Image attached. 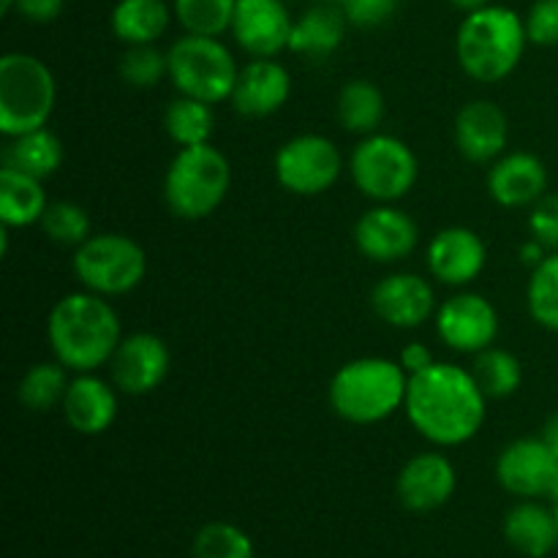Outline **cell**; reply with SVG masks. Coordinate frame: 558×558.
<instances>
[{
    "label": "cell",
    "instance_id": "6da1fadb",
    "mask_svg": "<svg viewBox=\"0 0 558 558\" xmlns=\"http://www.w3.org/2000/svg\"><path fill=\"white\" fill-rule=\"evenodd\" d=\"M409 423L436 447H461L483 430L488 396L480 390L472 371L456 363H434L423 374L409 376Z\"/></svg>",
    "mask_w": 558,
    "mask_h": 558
},
{
    "label": "cell",
    "instance_id": "7a4b0ae2",
    "mask_svg": "<svg viewBox=\"0 0 558 558\" xmlns=\"http://www.w3.org/2000/svg\"><path fill=\"white\" fill-rule=\"evenodd\" d=\"M47 338L58 363L74 374H96L109 365L123 330L109 298L82 289L60 298L49 311Z\"/></svg>",
    "mask_w": 558,
    "mask_h": 558
},
{
    "label": "cell",
    "instance_id": "3957f363",
    "mask_svg": "<svg viewBox=\"0 0 558 558\" xmlns=\"http://www.w3.org/2000/svg\"><path fill=\"white\" fill-rule=\"evenodd\" d=\"M526 47L523 16L515 9L494 3L463 16L456 36L458 63L466 76L485 85L507 80L523 60Z\"/></svg>",
    "mask_w": 558,
    "mask_h": 558
},
{
    "label": "cell",
    "instance_id": "277c9868",
    "mask_svg": "<svg viewBox=\"0 0 558 558\" xmlns=\"http://www.w3.org/2000/svg\"><path fill=\"white\" fill-rule=\"evenodd\" d=\"M409 374L387 357H357L332 374L327 398L332 412L352 425H376L401 412Z\"/></svg>",
    "mask_w": 558,
    "mask_h": 558
},
{
    "label": "cell",
    "instance_id": "5b68a950",
    "mask_svg": "<svg viewBox=\"0 0 558 558\" xmlns=\"http://www.w3.org/2000/svg\"><path fill=\"white\" fill-rule=\"evenodd\" d=\"M232 185L229 158L213 142L180 147L163 174V199L183 221H202L223 205Z\"/></svg>",
    "mask_w": 558,
    "mask_h": 558
},
{
    "label": "cell",
    "instance_id": "8992f818",
    "mask_svg": "<svg viewBox=\"0 0 558 558\" xmlns=\"http://www.w3.org/2000/svg\"><path fill=\"white\" fill-rule=\"evenodd\" d=\"M58 85L41 58L5 52L0 58V134L5 140L44 129L54 112Z\"/></svg>",
    "mask_w": 558,
    "mask_h": 558
},
{
    "label": "cell",
    "instance_id": "52a82bcc",
    "mask_svg": "<svg viewBox=\"0 0 558 558\" xmlns=\"http://www.w3.org/2000/svg\"><path fill=\"white\" fill-rule=\"evenodd\" d=\"M169 80L180 96L199 98L207 104L232 101L240 65L223 41L213 36L185 33L167 49Z\"/></svg>",
    "mask_w": 558,
    "mask_h": 558
},
{
    "label": "cell",
    "instance_id": "ba28073f",
    "mask_svg": "<svg viewBox=\"0 0 558 558\" xmlns=\"http://www.w3.org/2000/svg\"><path fill=\"white\" fill-rule=\"evenodd\" d=\"M71 267L82 289L101 298H120L145 281L147 254L129 234L101 232L90 234L80 248H74Z\"/></svg>",
    "mask_w": 558,
    "mask_h": 558
},
{
    "label": "cell",
    "instance_id": "9c48e42d",
    "mask_svg": "<svg viewBox=\"0 0 558 558\" xmlns=\"http://www.w3.org/2000/svg\"><path fill=\"white\" fill-rule=\"evenodd\" d=\"M349 172L363 196L376 205H396L417 185L420 161L412 147L392 134H368L357 142Z\"/></svg>",
    "mask_w": 558,
    "mask_h": 558
},
{
    "label": "cell",
    "instance_id": "30bf717a",
    "mask_svg": "<svg viewBox=\"0 0 558 558\" xmlns=\"http://www.w3.org/2000/svg\"><path fill=\"white\" fill-rule=\"evenodd\" d=\"M278 185L294 196H319L338 183L343 156L336 142L322 134H300L283 142L272 161Z\"/></svg>",
    "mask_w": 558,
    "mask_h": 558
},
{
    "label": "cell",
    "instance_id": "8fae6325",
    "mask_svg": "<svg viewBox=\"0 0 558 558\" xmlns=\"http://www.w3.org/2000/svg\"><path fill=\"white\" fill-rule=\"evenodd\" d=\"M496 305L477 292H458L436 308V332L458 354H480L499 338Z\"/></svg>",
    "mask_w": 558,
    "mask_h": 558
},
{
    "label": "cell",
    "instance_id": "7c38bea8",
    "mask_svg": "<svg viewBox=\"0 0 558 558\" xmlns=\"http://www.w3.org/2000/svg\"><path fill=\"white\" fill-rule=\"evenodd\" d=\"M496 480L518 499H550L558 488V458L543 436L515 439L496 458Z\"/></svg>",
    "mask_w": 558,
    "mask_h": 558
},
{
    "label": "cell",
    "instance_id": "4fadbf2b",
    "mask_svg": "<svg viewBox=\"0 0 558 558\" xmlns=\"http://www.w3.org/2000/svg\"><path fill=\"white\" fill-rule=\"evenodd\" d=\"M172 354L169 347L153 332H131L114 349L109 360L112 385L125 396H147L158 390L169 376Z\"/></svg>",
    "mask_w": 558,
    "mask_h": 558
},
{
    "label": "cell",
    "instance_id": "5bb4252c",
    "mask_svg": "<svg viewBox=\"0 0 558 558\" xmlns=\"http://www.w3.org/2000/svg\"><path fill=\"white\" fill-rule=\"evenodd\" d=\"M420 227L396 205H376L354 223V245L360 254L379 265L401 262L417 248Z\"/></svg>",
    "mask_w": 558,
    "mask_h": 558
},
{
    "label": "cell",
    "instance_id": "9a60e30c",
    "mask_svg": "<svg viewBox=\"0 0 558 558\" xmlns=\"http://www.w3.org/2000/svg\"><path fill=\"white\" fill-rule=\"evenodd\" d=\"M292 25L283 0H238L229 33L251 58H276L289 49Z\"/></svg>",
    "mask_w": 558,
    "mask_h": 558
},
{
    "label": "cell",
    "instance_id": "2e32d148",
    "mask_svg": "<svg viewBox=\"0 0 558 558\" xmlns=\"http://www.w3.org/2000/svg\"><path fill=\"white\" fill-rule=\"evenodd\" d=\"M376 316L398 330H414L436 316V292L428 278L417 272H392L371 292Z\"/></svg>",
    "mask_w": 558,
    "mask_h": 558
},
{
    "label": "cell",
    "instance_id": "e0dca14e",
    "mask_svg": "<svg viewBox=\"0 0 558 558\" xmlns=\"http://www.w3.org/2000/svg\"><path fill=\"white\" fill-rule=\"evenodd\" d=\"M430 276L447 287H469L477 281L480 272L488 265V248L485 240L469 227H447L428 243Z\"/></svg>",
    "mask_w": 558,
    "mask_h": 558
},
{
    "label": "cell",
    "instance_id": "ac0fdd59",
    "mask_svg": "<svg viewBox=\"0 0 558 558\" xmlns=\"http://www.w3.org/2000/svg\"><path fill=\"white\" fill-rule=\"evenodd\" d=\"M398 499L412 512H434L452 499L458 472L441 452H420L403 463L398 474Z\"/></svg>",
    "mask_w": 558,
    "mask_h": 558
},
{
    "label": "cell",
    "instance_id": "d6986e66",
    "mask_svg": "<svg viewBox=\"0 0 558 558\" xmlns=\"http://www.w3.org/2000/svg\"><path fill=\"white\" fill-rule=\"evenodd\" d=\"M510 142V120L499 104L488 98L463 104L456 114V145L472 163H494Z\"/></svg>",
    "mask_w": 558,
    "mask_h": 558
},
{
    "label": "cell",
    "instance_id": "ffe728a7",
    "mask_svg": "<svg viewBox=\"0 0 558 558\" xmlns=\"http://www.w3.org/2000/svg\"><path fill=\"white\" fill-rule=\"evenodd\" d=\"M488 194L507 210L532 207L548 194V167L534 153H505L490 163Z\"/></svg>",
    "mask_w": 558,
    "mask_h": 558
},
{
    "label": "cell",
    "instance_id": "44dd1931",
    "mask_svg": "<svg viewBox=\"0 0 558 558\" xmlns=\"http://www.w3.org/2000/svg\"><path fill=\"white\" fill-rule=\"evenodd\" d=\"M292 93V76L276 58H254L240 69L232 104L245 118H270Z\"/></svg>",
    "mask_w": 558,
    "mask_h": 558
},
{
    "label": "cell",
    "instance_id": "7402d4cb",
    "mask_svg": "<svg viewBox=\"0 0 558 558\" xmlns=\"http://www.w3.org/2000/svg\"><path fill=\"white\" fill-rule=\"evenodd\" d=\"M60 409L76 434L101 436L118 420V387L98 374H76Z\"/></svg>",
    "mask_w": 558,
    "mask_h": 558
},
{
    "label": "cell",
    "instance_id": "603a6c76",
    "mask_svg": "<svg viewBox=\"0 0 558 558\" xmlns=\"http://www.w3.org/2000/svg\"><path fill=\"white\" fill-rule=\"evenodd\" d=\"M505 537L518 554L529 558H545L558 548V523L554 507L539 505L537 499H523L505 518Z\"/></svg>",
    "mask_w": 558,
    "mask_h": 558
},
{
    "label": "cell",
    "instance_id": "cb8c5ba5",
    "mask_svg": "<svg viewBox=\"0 0 558 558\" xmlns=\"http://www.w3.org/2000/svg\"><path fill=\"white\" fill-rule=\"evenodd\" d=\"M349 20L338 5L319 3L311 5L303 16H298L292 25V38H289V49L305 58H330L347 38Z\"/></svg>",
    "mask_w": 558,
    "mask_h": 558
},
{
    "label": "cell",
    "instance_id": "d4e9b609",
    "mask_svg": "<svg viewBox=\"0 0 558 558\" xmlns=\"http://www.w3.org/2000/svg\"><path fill=\"white\" fill-rule=\"evenodd\" d=\"M47 207L44 180L3 163L0 169V223L9 229L33 227V223H41Z\"/></svg>",
    "mask_w": 558,
    "mask_h": 558
},
{
    "label": "cell",
    "instance_id": "484cf974",
    "mask_svg": "<svg viewBox=\"0 0 558 558\" xmlns=\"http://www.w3.org/2000/svg\"><path fill=\"white\" fill-rule=\"evenodd\" d=\"M174 9L167 0H118L112 9V33L125 44H156L167 33Z\"/></svg>",
    "mask_w": 558,
    "mask_h": 558
},
{
    "label": "cell",
    "instance_id": "4316f807",
    "mask_svg": "<svg viewBox=\"0 0 558 558\" xmlns=\"http://www.w3.org/2000/svg\"><path fill=\"white\" fill-rule=\"evenodd\" d=\"M63 161H65L63 142H60L58 134H52L47 125L9 140V147H5V156H3V163L20 169V172L33 174V178L38 180L52 178V174L63 167Z\"/></svg>",
    "mask_w": 558,
    "mask_h": 558
},
{
    "label": "cell",
    "instance_id": "83f0119b",
    "mask_svg": "<svg viewBox=\"0 0 558 558\" xmlns=\"http://www.w3.org/2000/svg\"><path fill=\"white\" fill-rule=\"evenodd\" d=\"M336 112L338 123H341L349 134L368 136L379 131L387 112V104L374 82L352 80L341 87V93H338Z\"/></svg>",
    "mask_w": 558,
    "mask_h": 558
},
{
    "label": "cell",
    "instance_id": "f1b7e54d",
    "mask_svg": "<svg viewBox=\"0 0 558 558\" xmlns=\"http://www.w3.org/2000/svg\"><path fill=\"white\" fill-rule=\"evenodd\" d=\"M163 129L169 140L178 147L207 145L216 134V112L213 104L199 101V98L180 96L163 112Z\"/></svg>",
    "mask_w": 558,
    "mask_h": 558
},
{
    "label": "cell",
    "instance_id": "f546056e",
    "mask_svg": "<svg viewBox=\"0 0 558 558\" xmlns=\"http://www.w3.org/2000/svg\"><path fill=\"white\" fill-rule=\"evenodd\" d=\"M69 385V368L58 360H49V363H36L25 371L20 387H16V398L31 412H49L63 403Z\"/></svg>",
    "mask_w": 558,
    "mask_h": 558
},
{
    "label": "cell",
    "instance_id": "4dcf8cb0",
    "mask_svg": "<svg viewBox=\"0 0 558 558\" xmlns=\"http://www.w3.org/2000/svg\"><path fill=\"white\" fill-rule=\"evenodd\" d=\"M469 371L488 398H510L523 385L521 360L499 347H488L474 354V363Z\"/></svg>",
    "mask_w": 558,
    "mask_h": 558
},
{
    "label": "cell",
    "instance_id": "1f68e13d",
    "mask_svg": "<svg viewBox=\"0 0 558 558\" xmlns=\"http://www.w3.org/2000/svg\"><path fill=\"white\" fill-rule=\"evenodd\" d=\"M238 0H174V20L185 33L194 36H223L232 31Z\"/></svg>",
    "mask_w": 558,
    "mask_h": 558
},
{
    "label": "cell",
    "instance_id": "d6a6232c",
    "mask_svg": "<svg viewBox=\"0 0 558 558\" xmlns=\"http://www.w3.org/2000/svg\"><path fill=\"white\" fill-rule=\"evenodd\" d=\"M526 305L539 327L558 332V251H550L532 270L526 287Z\"/></svg>",
    "mask_w": 558,
    "mask_h": 558
},
{
    "label": "cell",
    "instance_id": "836d02e7",
    "mask_svg": "<svg viewBox=\"0 0 558 558\" xmlns=\"http://www.w3.org/2000/svg\"><path fill=\"white\" fill-rule=\"evenodd\" d=\"M194 558H254V543L234 523L213 521L196 532Z\"/></svg>",
    "mask_w": 558,
    "mask_h": 558
},
{
    "label": "cell",
    "instance_id": "e575fe53",
    "mask_svg": "<svg viewBox=\"0 0 558 558\" xmlns=\"http://www.w3.org/2000/svg\"><path fill=\"white\" fill-rule=\"evenodd\" d=\"M41 229L52 243L80 248L90 238V216L76 202H49L41 218Z\"/></svg>",
    "mask_w": 558,
    "mask_h": 558
},
{
    "label": "cell",
    "instance_id": "d590c367",
    "mask_svg": "<svg viewBox=\"0 0 558 558\" xmlns=\"http://www.w3.org/2000/svg\"><path fill=\"white\" fill-rule=\"evenodd\" d=\"M120 76L125 85L140 87H156L169 76V58L167 52L156 47V44H136V47L125 49L123 60H120Z\"/></svg>",
    "mask_w": 558,
    "mask_h": 558
},
{
    "label": "cell",
    "instance_id": "8d00e7d4",
    "mask_svg": "<svg viewBox=\"0 0 558 558\" xmlns=\"http://www.w3.org/2000/svg\"><path fill=\"white\" fill-rule=\"evenodd\" d=\"M523 22H526L529 44L558 47V0H534Z\"/></svg>",
    "mask_w": 558,
    "mask_h": 558
},
{
    "label": "cell",
    "instance_id": "74e56055",
    "mask_svg": "<svg viewBox=\"0 0 558 558\" xmlns=\"http://www.w3.org/2000/svg\"><path fill=\"white\" fill-rule=\"evenodd\" d=\"M529 234L548 251H558V194H545L529 213Z\"/></svg>",
    "mask_w": 558,
    "mask_h": 558
},
{
    "label": "cell",
    "instance_id": "f35d334b",
    "mask_svg": "<svg viewBox=\"0 0 558 558\" xmlns=\"http://www.w3.org/2000/svg\"><path fill=\"white\" fill-rule=\"evenodd\" d=\"M398 5H401V0H347L341 11L347 14L349 25L379 27L396 16Z\"/></svg>",
    "mask_w": 558,
    "mask_h": 558
},
{
    "label": "cell",
    "instance_id": "ab89813d",
    "mask_svg": "<svg viewBox=\"0 0 558 558\" xmlns=\"http://www.w3.org/2000/svg\"><path fill=\"white\" fill-rule=\"evenodd\" d=\"M65 0H16L14 11H20L27 22H36V25H47L54 22L63 14Z\"/></svg>",
    "mask_w": 558,
    "mask_h": 558
},
{
    "label": "cell",
    "instance_id": "60d3db41",
    "mask_svg": "<svg viewBox=\"0 0 558 558\" xmlns=\"http://www.w3.org/2000/svg\"><path fill=\"white\" fill-rule=\"evenodd\" d=\"M398 363H401V368L407 371L409 376H414V374H423V371H428L430 365L436 363V357H434V352H430V347L414 341V343H409L407 349H403L401 360H398Z\"/></svg>",
    "mask_w": 558,
    "mask_h": 558
},
{
    "label": "cell",
    "instance_id": "b9f144b4",
    "mask_svg": "<svg viewBox=\"0 0 558 558\" xmlns=\"http://www.w3.org/2000/svg\"><path fill=\"white\" fill-rule=\"evenodd\" d=\"M548 254H550V251L545 248V245L539 243V240H534V238H529L526 243L521 245V251H518V256H521L523 265H529V267H532V270H534V267H537L539 262H543Z\"/></svg>",
    "mask_w": 558,
    "mask_h": 558
},
{
    "label": "cell",
    "instance_id": "7bdbcfd3",
    "mask_svg": "<svg viewBox=\"0 0 558 558\" xmlns=\"http://www.w3.org/2000/svg\"><path fill=\"white\" fill-rule=\"evenodd\" d=\"M543 439H545V445H548L550 450H554V456L558 458V412L548 420V423H545Z\"/></svg>",
    "mask_w": 558,
    "mask_h": 558
},
{
    "label": "cell",
    "instance_id": "ee69618b",
    "mask_svg": "<svg viewBox=\"0 0 558 558\" xmlns=\"http://www.w3.org/2000/svg\"><path fill=\"white\" fill-rule=\"evenodd\" d=\"M450 3L456 5V9H461V11H466V14H472V11L490 5V0H450Z\"/></svg>",
    "mask_w": 558,
    "mask_h": 558
},
{
    "label": "cell",
    "instance_id": "f6af8a7d",
    "mask_svg": "<svg viewBox=\"0 0 558 558\" xmlns=\"http://www.w3.org/2000/svg\"><path fill=\"white\" fill-rule=\"evenodd\" d=\"M14 3L16 0H0V11H3V14H9V11H14Z\"/></svg>",
    "mask_w": 558,
    "mask_h": 558
},
{
    "label": "cell",
    "instance_id": "bcb514c9",
    "mask_svg": "<svg viewBox=\"0 0 558 558\" xmlns=\"http://www.w3.org/2000/svg\"><path fill=\"white\" fill-rule=\"evenodd\" d=\"M550 507H554V515H556V523H558V488L554 490V496H550Z\"/></svg>",
    "mask_w": 558,
    "mask_h": 558
},
{
    "label": "cell",
    "instance_id": "7dc6e473",
    "mask_svg": "<svg viewBox=\"0 0 558 558\" xmlns=\"http://www.w3.org/2000/svg\"><path fill=\"white\" fill-rule=\"evenodd\" d=\"M322 3H332V5H338V9H341V5L347 3V0H322Z\"/></svg>",
    "mask_w": 558,
    "mask_h": 558
}]
</instances>
